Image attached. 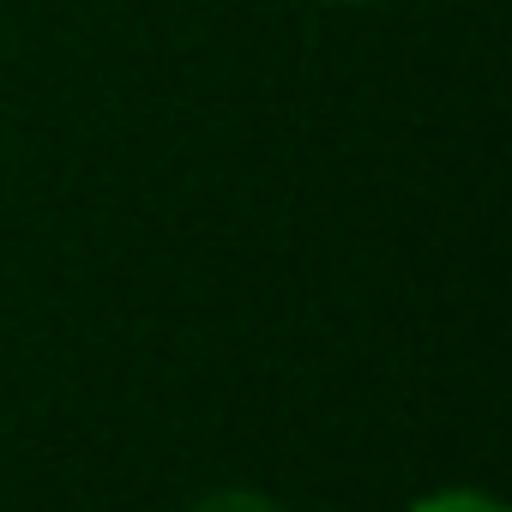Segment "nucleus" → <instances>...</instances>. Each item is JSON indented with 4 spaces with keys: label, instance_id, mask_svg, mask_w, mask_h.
<instances>
[{
    "label": "nucleus",
    "instance_id": "nucleus-3",
    "mask_svg": "<svg viewBox=\"0 0 512 512\" xmlns=\"http://www.w3.org/2000/svg\"><path fill=\"white\" fill-rule=\"evenodd\" d=\"M344 7H368V0H344Z\"/></svg>",
    "mask_w": 512,
    "mask_h": 512
},
{
    "label": "nucleus",
    "instance_id": "nucleus-1",
    "mask_svg": "<svg viewBox=\"0 0 512 512\" xmlns=\"http://www.w3.org/2000/svg\"><path fill=\"white\" fill-rule=\"evenodd\" d=\"M410 512H506V506L482 488H440V494H422Z\"/></svg>",
    "mask_w": 512,
    "mask_h": 512
},
{
    "label": "nucleus",
    "instance_id": "nucleus-2",
    "mask_svg": "<svg viewBox=\"0 0 512 512\" xmlns=\"http://www.w3.org/2000/svg\"><path fill=\"white\" fill-rule=\"evenodd\" d=\"M193 512H278L266 494H253V488H217V494H205Z\"/></svg>",
    "mask_w": 512,
    "mask_h": 512
}]
</instances>
